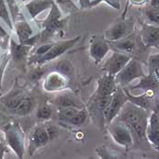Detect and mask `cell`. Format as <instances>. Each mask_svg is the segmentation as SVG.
Listing matches in <instances>:
<instances>
[{"instance_id": "obj_1", "label": "cell", "mask_w": 159, "mask_h": 159, "mask_svg": "<svg viewBox=\"0 0 159 159\" xmlns=\"http://www.w3.org/2000/svg\"><path fill=\"white\" fill-rule=\"evenodd\" d=\"M148 118V111L127 101L116 119L125 124L129 128L135 143L138 144L148 142L147 138Z\"/></svg>"}, {"instance_id": "obj_2", "label": "cell", "mask_w": 159, "mask_h": 159, "mask_svg": "<svg viewBox=\"0 0 159 159\" xmlns=\"http://www.w3.org/2000/svg\"><path fill=\"white\" fill-rule=\"evenodd\" d=\"M7 146L16 153L18 158H22L25 153V134L17 123H9L3 129Z\"/></svg>"}, {"instance_id": "obj_3", "label": "cell", "mask_w": 159, "mask_h": 159, "mask_svg": "<svg viewBox=\"0 0 159 159\" xmlns=\"http://www.w3.org/2000/svg\"><path fill=\"white\" fill-rule=\"evenodd\" d=\"M143 64L137 59H132L128 62L122 70L116 75V82L118 86L125 87L137 78L146 76Z\"/></svg>"}, {"instance_id": "obj_4", "label": "cell", "mask_w": 159, "mask_h": 159, "mask_svg": "<svg viewBox=\"0 0 159 159\" xmlns=\"http://www.w3.org/2000/svg\"><path fill=\"white\" fill-rule=\"evenodd\" d=\"M128 101V98L125 94L124 87L117 86L116 91L111 97L110 101L104 112V120L107 125H109L113 122L116 116L119 115L125 103Z\"/></svg>"}, {"instance_id": "obj_5", "label": "cell", "mask_w": 159, "mask_h": 159, "mask_svg": "<svg viewBox=\"0 0 159 159\" xmlns=\"http://www.w3.org/2000/svg\"><path fill=\"white\" fill-rule=\"evenodd\" d=\"M108 131L114 141L121 147L128 148L135 144L134 137L131 131L122 122L117 121L116 124H113V122L109 124Z\"/></svg>"}, {"instance_id": "obj_6", "label": "cell", "mask_w": 159, "mask_h": 159, "mask_svg": "<svg viewBox=\"0 0 159 159\" xmlns=\"http://www.w3.org/2000/svg\"><path fill=\"white\" fill-rule=\"evenodd\" d=\"M148 143L156 150L159 151V101H156L148 118L147 128Z\"/></svg>"}, {"instance_id": "obj_7", "label": "cell", "mask_w": 159, "mask_h": 159, "mask_svg": "<svg viewBox=\"0 0 159 159\" xmlns=\"http://www.w3.org/2000/svg\"><path fill=\"white\" fill-rule=\"evenodd\" d=\"M79 38L80 37H76L71 38V39H68V40L54 43L52 48L49 49L48 52H47L44 56L39 57H33V62L38 63V64H43V63H46V62L53 60V59L58 57L66 50L74 47V45L79 40Z\"/></svg>"}, {"instance_id": "obj_8", "label": "cell", "mask_w": 159, "mask_h": 159, "mask_svg": "<svg viewBox=\"0 0 159 159\" xmlns=\"http://www.w3.org/2000/svg\"><path fill=\"white\" fill-rule=\"evenodd\" d=\"M131 60V57L124 52H113L103 66V70L107 74L116 75L125 65Z\"/></svg>"}, {"instance_id": "obj_9", "label": "cell", "mask_w": 159, "mask_h": 159, "mask_svg": "<svg viewBox=\"0 0 159 159\" xmlns=\"http://www.w3.org/2000/svg\"><path fill=\"white\" fill-rule=\"evenodd\" d=\"M48 129L46 125H39L36 126L29 135V145H28V153L32 156L39 148L45 147L50 140Z\"/></svg>"}, {"instance_id": "obj_10", "label": "cell", "mask_w": 159, "mask_h": 159, "mask_svg": "<svg viewBox=\"0 0 159 159\" xmlns=\"http://www.w3.org/2000/svg\"><path fill=\"white\" fill-rule=\"evenodd\" d=\"M134 23L131 21H121L115 23L105 33V39L107 41L116 42L125 37H128L133 31Z\"/></svg>"}, {"instance_id": "obj_11", "label": "cell", "mask_w": 159, "mask_h": 159, "mask_svg": "<svg viewBox=\"0 0 159 159\" xmlns=\"http://www.w3.org/2000/svg\"><path fill=\"white\" fill-rule=\"evenodd\" d=\"M109 46L105 39V37H99L98 36L92 38L89 46V54L96 63L101 62L107 54L109 52Z\"/></svg>"}, {"instance_id": "obj_12", "label": "cell", "mask_w": 159, "mask_h": 159, "mask_svg": "<svg viewBox=\"0 0 159 159\" xmlns=\"http://www.w3.org/2000/svg\"><path fill=\"white\" fill-rule=\"evenodd\" d=\"M141 40L148 48H157L159 46V25L144 24L141 29Z\"/></svg>"}, {"instance_id": "obj_13", "label": "cell", "mask_w": 159, "mask_h": 159, "mask_svg": "<svg viewBox=\"0 0 159 159\" xmlns=\"http://www.w3.org/2000/svg\"><path fill=\"white\" fill-rule=\"evenodd\" d=\"M117 87L116 75L106 73L98 80L96 95L100 97H111Z\"/></svg>"}, {"instance_id": "obj_14", "label": "cell", "mask_w": 159, "mask_h": 159, "mask_svg": "<svg viewBox=\"0 0 159 159\" xmlns=\"http://www.w3.org/2000/svg\"><path fill=\"white\" fill-rule=\"evenodd\" d=\"M124 89L125 91V94L128 98L129 102L147 111L153 109L155 102H156L154 100V91H145V93L142 95L134 96V95H131V93L126 88H124Z\"/></svg>"}, {"instance_id": "obj_15", "label": "cell", "mask_w": 159, "mask_h": 159, "mask_svg": "<svg viewBox=\"0 0 159 159\" xmlns=\"http://www.w3.org/2000/svg\"><path fill=\"white\" fill-rule=\"evenodd\" d=\"M60 18H61V13L57 8V7L56 6V4L53 3V5L51 7L50 14L43 23V25L45 27V32L46 33L52 32L55 29L61 27L64 25L65 20H61Z\"/></svg>"}, {"instance_id": "obj_16", "label": "cell", "mask_w": 159, "mask_h": 159, "mask_svg": "<svg viewBox=\"0 0 159 159\" xmlns=\"http://www.w3.org/2000/svg\"><path fill=\"white\" fill-rule=\"evenodd\" d=\"M25 96L26 94L23 89H14L8 95L1 98V102L7 108L14 111Z\"/></svg>"}, {"instance_id": "obj_17", "label": "cell", "mask_w": 159, "mask_h": 159, "mask_svg": "<svg viewBox=\"0 0 159 159\" xmlns=\"http://www.w3.org/2000/svg\"><path fill=\"white\" fill-rule=\"evenodd\" d=\"M53 3L52 0H30L25 4V7L30 16L35 18L37 15L51 7Z\"/></svg>"}, {"instance_id": "obj_18", "label": "cell", "mask_w": 159, "mask_h": 159, "mask_svg": "<svg viewBox=\"0 0 159 159\" xmlns=\"http://www.w3.org/2000/svg\"><path fill=\"white\" fill-rule=\"evenodd\" d=\"M14 26L16 32L17 37L19 39V43H25L27 41L29 38L32 37L33 35V30L25 20L21 21H16L14 23Z\"/></svg>"}, {"instance_id": "obj_19", "label": "cell", "mask_w": 159, "mask_h": 159, "mask_svg": "<svg viewBox=\"0 0 159 159\" xmlns=\"http://www.w3.org/2000/svg\"><path fill=\"white\" fill-rule=\"evenodd\" d=\"M33 46L24 44V43H19L18 45L16 44L14 41H11V54L13 57L16 60H21L25 57L28 54L30 49Z\"/></svg>"}, {"instance_id": "obj_20", "label": "cell", "mask_w": 159, "mask_h": 159, "mask_svg": "<svg viewBox=\"0 0 159 159\" xmlns=\"http://www.w3.org/2000/svg\"><path fill=\"white\" fill-rule=\"evenodd\" d=\"M34 107H35L34 100L28 95H26L20 102V104L17 106V107L14 110V112L18 116H26L33 111Z\"/></svg>"}, {"instance_id": "obj_21", "label": "cell", "mask_w": 159, "mask_h": 159, "mask_svg": "<svg viewBox=\"0 0 159 159\" xmlns=\"http://www.w3.org/2000/svg\"><path fill=\"white\" fill-rule=\"evenodd\" d=\"M117 48L121 50L124 53H131L133 52L135 48V43L134 40L127 38V37L123 38L119 41H116V42H112Z\"/></svg>"}, {"instance_id": "obj_22", "label": "cell", "mask_w": 159, "mask_h": 159, "mask_svg": "<svg viewBox=\"0 0 159 159\" xmlns=\"http://www.w3.org/2000/svg\"><path fill=\"white\" fill-rule=\"evenodd\" d=\"M56 104L57 105L59 108H66V107H71L81 108V106L75 103V101L68 96H61L57 98L56 100Z\"/></svg>"}, {"instance_id": "obj_23", "label": "cell", "mask_w": 159, "mask_h": 159, "mask_svg": "<svg viewBox=\"0 0 159 159\" xmlns=\"http://www.w3.org/2000/svg\"><path fill=\"white\" fill-rule=\"evenodd\" d=\"M0 17L6 22L10 29H13L12 20L9 15V9L7 7L6 0H0Z\"/></svg>"}, {"instance_id": "obj_24", "label": "cell", "mask_w": 159, "mask_h": 159, "mask_svg": "<svg viewBox=\"0 0 159 159\" xmlns=\"http://www.w3.org/2000/svg\"><path fill=\"white\" fill-rule=\"evenodd\" d=\"M52 116V109L47 105L40 106L37 110V118L39 121H47Z\"/></svg>"}, {"instance_id": "obj_25", "label": "cell", "mask_w": 159, "mask_h": 159, "mask_svg": "<svg viewBox=\"0 0 159 159\" xmlns=\"http://www.w3.org/2000/svg\"><path fill=\"white\" fill-rule=\"evenodd\" d=\"M86 116H87L86 111L85 109H79L77 111V113L69 120L68 123H70L71 125H81L86 122Z\"/></svg>"}, {"instance_id": "obj_26", "label": "cell", "mask_w": 159, "mask_h": 159, "mask_svg": "<svg viewBox=\"0 0 159 159\" xmlns=\"http://www.w3.org/2000/svg\"><path fill=\"white\" fill-rule=\"evenodd\" d=\"M146 16L150 24L157 25H159V8H154V7H149L146 11Z\"/></svg>"}, {"instance_id": "obj_27", "label": "cell", "mask_w": 159, "mask_h": 159, "mask_svg": "<svg viewBox=\"0 0 159 159\" xmlns=\"http://www.w3.org/2000/svg\"><path fill=\"white\" fill-rule=\"evenodd\" d=\"M148 67L149 71L159 73V53L151 55L148 57Z\"/></svg>"}, {"instance_id": "obj_28", "label": "cell", "mask_w": 159, "mask_h": 159, "mask_svg": "<svg viewBox=\"0 0 159 159\" xmlns=\"http://www.w3.org/2000/svg\"><path fill=\"white\" fill-rule=\"evenodd\" d=\"M6 2H7V7L9 9V12L11 14V16H12L13 20L16 22V16L18 15L19 8H18V7H17V5H16L15 0H6Z\"/></svg>"}, {"instance_id": "obj_29", "label": "cell", "mask_w": 159, "mask_h": 159, "mask_svg": "<svg viewBox=\"0 0 159 159\" xmlns=\"http://www.w3.org/2000/svg\"><path fill=\"white\" fill-rule=\"evenodd\" d=\"M5 57H6V56L5 55H2L1 49H0V81H1V76H2L3 70H4L5 66L7 65V60Z\"/></svg>"}, {"instance_id": "obj_30", "label": "cell", "mask_w": 159, "mask_h": 159, "mask_svg": "<svg viewBox=\"0 0 159 159\" xmlns=\"http://www.w3.org/2000/svg\"><path fill=\"white\" fill-rule=\"evenodd\" d=\"M105 1H107L109 5H111L112 7H114L115 8L119 9V7H120V4H119L118 0H105Z\"/></svg>"}, {"instance_id": "obj_31", "label": "cell", "mask_w": 159, "mask_h": 159, "mask_svg": "<svg viewBox=\"0 0 159 159\" xmlns=\"http://www.w3.org/2000/svg\"><path fill=\"white\" fill-rule=\"evenodd\" d=\"M7 151V147H6L4 144H0V159L3 158L4 157V155H5V153Z\"/></svg>"}, {"instance_id": "obj_32", "label": "cell", "mask_w": 159, "mask_h": 159, "mask_svg": "<svg viewBox=\"0 0 159 159\" xmlns=\"http://www.w3.org/2000/svg\"><path fill=\"white\" fill-rule=\"evenodd\" d=\"M150 7L154 8H159V0H150Z\"/></svg>"}, {"instance_id": "obj_33", "label": "cell", "mask_w": 159, "mask_h": 159, "mask_svg": "<svg viewBox=\"0 0 159 159\" xmlns=\"http://www.w3.org/2000/svg\"><path fill=\"white\" fill-rule=\"evenodd\" d=\"M23 1H30V0H23Z\"/></svg>"}]
</instances>
